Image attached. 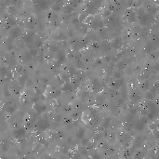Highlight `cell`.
I'll list each match as a JSON object with an SVG mask.
<instances>
[{"instance_id":"obj_1","label":"cell","mask_w":159,"mask_h":159,"mask_svg":"<svg viewBox=\"0 0 159 159\" xmlns=\"http://www.w3.org/2000/svg\"><path fill=\"white\" fill-rule=\"evenodd\" d=\"M83 132H84V130H83V129H80V132L78 133V136H79V137H82V133H83Z\"/></svg>"}]
</instances>
